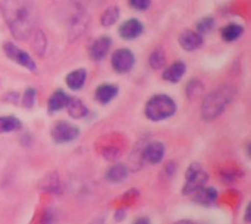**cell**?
I'll return each instance as SVG.
<instances>
[{
    "label": "cell",
    "instance_id": "1",
    "mask_svg": "<svg viewBox=\"0 0 251 224\" xmlns=\"http://www.w3.org/2000/svg\"><path fill=\"white\" fill-rule=\"evenodd\" d=\"M1 12L13 37L18 40H25L31 35L35 25V13L26 1L3 0Z\"/></svg>",
    "mask_w": 251,
    "mask_h": 224
},
{
    "label": "cell",
    "instance_id": "2",
    "mask_svg": "<svg viewBox=\"0 0 251 224\" xmlns=\"http://www.w3.org/2000/svg\"><path fill=\"white\" fill-rule=\"evenodd\" d=\"M235 92L237 90L232 85H222L212 91L201 104V117L204 120L216 119L231 104V101L235 97Z\"/></svg>",
    "mask_w": 251,
    "mask_h": 224
},
{
    "label": "cell",
    "instance_id": "3",
    "mask_svg": "<svg viewBox=\"0 0 251 224\" xmlns=\"http://www.w3.org/2000/svg\"><path fill=\"white\" fill-rule=\"evenodd\" d=\"M144 112L150 120L159 122V120H165L168 117H172L176 112V104L171 97H168L165 94H159V95L151 97L147 101Z\"/></svg>",
    "mask_w": 251,
    "mask_h": 224
},
{
    "label": "cell",
    "instance_id": "4",
    "mask_svg": "<svg viewBox=\"0 0 251 224\" xmlns=\"http://www.w3.org/2000/svg\"><path fill=\"white\" fill-rule=\"evenodd\" d=\"M185 178H187V183H185V188H184V194H193L197 189L204 186L209 176L199 163H193L188 167Z\"/></svg>",
    "mask_w": 251,
    "mask_h": 224
},
{
    "label": "cell",
    "instance_id": "5",
    "mask_svg": "<svg viewBox=\"0 0 251 224\" xmlns=\"http://www.w3.org/2000/svg\"><path fill=\"white\" fill-rule=\"evenodd\" d=\"M3 51H4V54L10 60H13L15 63L24 66L25 69H29V70H35L37 69L35 62L32 60V57L26 51H24L22 48L16 47L13 43H4L3 44Z\"/></svg>",
    "mask_w": 251,
    "mask_h": 224
},
{
    "label": "cell",
    "instance_id": "6",
    "mask_svg": "<svg viewBox=\"0 0 251 224\" xmlns=\"http://www.w3.org/2000/svg\"><path fill=\"white\" fill-rule=\"evenodd\" d=\"M78 135H79V129L68 122H57L51 129V138L57 144L71 142L75 138H78Z\"/></svg>",
    "mask_w": 251,
    "mask_h": 224
},
{
    "label": "cell",
    "instance_id": "7",
    "mask_svg": "<svg viewBox=\"0 0 251 224\" xmlns=\"http://www.w3.org/2000/svg\"><path fill=\"white\" fill-rule=\"evenodd\" d=\"M135 56L129 48H119L112 54V66L118 73H126L132 69Z\"/></svg>",
    "mask_w": 251,
    "mask_h": 224
},
{
    "label": "cell",
    "instance_id": "8",
    "mask_svg": "<svg viewBox=\"0 0 251 224\" xmlns=\"http://www.w3.org/2000/svg\"><path fill=\"white\" fill-rule=\"evenodd\" d=\"M179 44L184 50L187 51H194L203 44V35L199 34L197 31L187 29L179 35Z\"/></svg>",
    "mask_w": 251,
    "mask_h": 224
},
{
    "label": "cell",
    "instance_id": "9",
    "mask_svg": "<svg viewBox=\"0 0 251 224\" xmlns=\"http://www.w3.org/2000/svg\"><path fill=\"white\" fill-rule=\"evenodd\" d=\"M143 157L150 164L160 163L163 160V157H165V145L162 142H159V141H154V142L147 144L146 148H144Z\"/></svg>",
    "mask_w": 251,
    "mask_h": 224
},
{
    "label": "cell",
    "instance_id": "10",
    "mask_svg": "<svg viewBox=\"0 0 251 224\" xmlns=\"http://www.w3.org/2000/svg\"><path fill=\"white\" fill-rule=\"evenodd\" d=\"M144 26L138 19H128L119 28V35L125 40H134L141 35Z\"/></svg>",
    "mask_w": 251,
    "mask_h": 224
},
{
    "label": "cell",
    "instance_id": "11",
    "mask_svg": "<svg viewBox=\"0 0 251 224\" xmlns=\"http://www.w3.org/2000/svg\"><path fill=\"white\" fill-rule=\"evenodd\" d=\"M112 47V40L109 37H100L94 40V43L90 47V56L93 60H101L110 50Z\"/></svg>",
    "mask_w": 251,
    "mask_h": 224
},
{
    "label": "cell",
    "instance_id": "12",
    "mask_svg": "<svg viewBox=\"0 0 251 224\" xmlns=\"http://www.w3.org/2000/svg\"><path fill=\"white\" fill-rule=\"evenodd\" d=\"M194 195V201L200 205H204V207H209V205H213L218 200V192L216 189L213 188H200L197 189L196 192H193Z\"/></svg>",
    "mask_w": 251,
    "mask_h": 224
},
{
    "label": "cell",
    "instance_id": "13",
    "mask_svg": "<svg viewBox=\"0 0 251 224\" xmlns=\"http://www.w3.org/2000/svg\"><path fill=\"white\" fill-rule=\"evenodd\" d=\"M187 66L184 62H174L163 70V79L168 82H179L181 78L185 75Z\"/></svg>",
    "mask_w": 251,
    "mask_h": 224
},
{
    "label": "cell",
    "instance_id": "14",
    "mask_svg": "<svg viewBox=\"0 0 251 224\" xmlns=\"http://www.w3.org/2000/svg\"><path fill=\"white\" fill-rule=\"evenodd\" d=\"M118 94V87L112 85V84H103L97 88L96 91V98L99 103L101 104H107L109 101H112Z\"/></svg>",
    "mask_w": 251,
    "mask_h": 224
},
{
    "label": "cell",
    "instance_id": "15",
    "mask_svg": "<svg viewBox=\"0 0 251 224\" xmlns=\"http://www.w3.org/2000/svg\"><path fill=\"white\" fill-rule=\"evenodd\" d=\"M85 79H87V72L84 69H76V70H72L71 73H68V76H66V85L71 90L78 91V90H81L84 87Z\"/></svg>",
    "mask_w": 251,
    "mask_h": 224
},
{
    "label": "cell",
    "instance_id": "16",
    "mask_svg": "<svg viewBox=\"0 0 251 224\" xmlns=\"http://www.w3.org/2000/svg\"><path fill=\"white\" fill-rule=\"evenodd\" d=\"M66 109H68L69 116L74 117V119H81V117L88 114L87 106L81 100H78V98H69V101L66 104Z\"/></svg>",
    "mask_w": 251,
    "mask_h": 224
},
{
    "label": "cell",
    "instance_id": "17",
    "mask_svg": "<svg viewBox=\"0 0 251 224\" xmlns=\"http://www.w3.org/2000/svg\"><path fill=\"white\" fill-rule=\"evenodd\" d=\"M87 23H88V16L84 15V13L76 15V16L72 19V25H71V31H69V34H71V37H69L71 41L75 40V38H78V37L84 32V29L87 28Z\"/></svg>",
    "mask_w": 251,
    "mask_h": 224
},
{
    "label": "cell",
    "instance_id": "18",
    "mask_svg": "<svg viewBox=\"0 0 251 224\" xmlns=\"http://www.w3.org/2000/svg\"><path fill=\"white\" fill-rule=\"evenodd\" d=\"M68 101H69V97L63 91H56L49 100V112L53 113V112L62 110L63 107H66Z\"/></svg>",
    "mask_w": 251,
    "mask_h": 224
},
{
    "label": "cell",
    "instance_id": "19",
    "mask_svg": "<svg viewBox=\"0 0 251 224\" xmlns=\"http://www.w3.org/2000/svg\"><path fill=\"white\" fill-rule=\"evenodd\" d=\"M243 32H244V28L241 25H238V23H229V25H226L222 29V38L225 41L231 43V41L238 40L243 35Z\"/></svg>",
    "mask_w": 251,
    "mask_h": 224
},
{
    "label": "cell",
    "instance_id": "20",
    "mask_svg": "<svg viewBox=\"0 0 251 224\" xmlns=\"http://www.w3.org/2000/svg\"><path fill=\"white\" fill-rule=\"evenodd\" d=\"M106 178H107V180H110L113 183H119L128 178V169L122 164H116L112 169H109Z\"/></svg>",
    "mask_w": 251,
    "mask_h": 224
},
{
    "label": "cell",
    "instance_id": "21",
    "mask_svg": "<svg viewBox=\"0 0 251 224\" xmlns=\"http://www.w3.org/2000/svg\"><path fill=\"white\" fill-rule=\"evenodd\" d=\"M21 129V120L13 116H1L0 117V134L13 132Z\"/></svg>",
    "mask_w": 251,
    "mask_h": 224
},
{
    "label": "cell",
    "instance_id": "22",
    "mask_svg": "<svg viewBox=\"0 0 251 224\" xmlns=\"http://www.w3.org/2000/svg\"><path fill=\"white\" fill-rule=\"evenodd\" d=\"M118 19H119V7L118 6H110L103 12L101 18H100V22H101L103 26H112Z\"/></svg>",
    "mask_w": 251,
    "mask_h": 224
},
{
    "label": "cell",
    "instance_id": "23",
    "mask_svg": "<svg viewBox=\"0 0 251 224\" xmlns=\"http://www.w3.org/2000/svg\"><path fill=\"white\" fill-rule=\"evenodd\" d=\"M166 65V56L162 48H157L151 53L150 56V66L153 69H160Z\"/></svg>",
    "mask_w": 251,
    "mask_h": 224
},
{
    "label": "cell",
    "instance_id": "24",
    "mask_svg": "<svg viewBox=\"0 0 251 224\" xmlns=\"http://www.w3.org/2000/svg\"><path fill=\"white\" fill-rule=\"evenodd\" d=\"M203 90L204 88H203L201 82L197 81V79H194V81H191L187 85V95H188V98L194 100V98H197V97H200L203 94Z\"/></svg>",
    "mask_w": 251,
    "mask_h": 224
},
{
    "label": "cell",
    "instance_id": "25",
    "mask_svg": "<svg viewBox=\"0 0 251 224\" xmlns=\"http://www.w3.org/2000/svg\"><path fill=\"white\" fill-rule=\"evenodd\" d=\"M34 50L38 53V56H43L44 54V50H46V37H44V32L37 29L35 31V37H34Z\"/></svg>",
    "mask_w": 251,
    "mask_h": 224
},
{
    "label": "cell",
    "instance_id": "26",
    "mask_svg": "<svg viewBox=\"0 0 251 224\" xmlns=\"http://www.w3.org/2000/svg\"><path fill=\"white\" fill-rule=\"evenodd\" d=\"M215 28V19L213 18H203L197 23V32L199 34H209Z\"/></svg>",
    "mask_w": 251,
    "mask_h": 224
},
{
    "label": "cell",
    "instance_id": "27",
    "mask_svg": "<svg viewBox=\"0 0 251 224\" xmlns=\"http://www.w3.org/2000/svg\"><path fill=\"white\" fill-rule=\"evenodd\" d=\"M35 103V90L34 88H26L24 97H22V104L25 109H31Z\"/></svg>",
    "mask_w": 251,
    "mask_h": 224
},
{
    "label": "cell",
    "instance_id": "28",
    "mask_svg": "<svg viewBox=\"0 0 251 224\" xmlns=\"http://www.w3.org/2000/svg\"><path fill=\"white\" fill-rule=\"evenodd\" d=\"M128 1L137 10H146V9H149L150 7V3H151V0H128Z\"/></svg>",
    "mask_w": 251,
    "mask_h": 224
},
{
    "label": "cell",
    "instance_id": "29",
    "mask_svg": "<svg viewBox=\"0 0 251 224\" xmlns=\"http://www.w3.org/2000/svg\"><path fill=\"white\" fill-rule=\"evenodd\" d=\"M134 224H150V222H149V219H146V217H141V219H138L137 222Z\"/></svg>",
    "mask_w": 251,
    "mask_h": 224
},
{
    "label": "cell",
    "instance_id": "30",
    "mask_svg": "<svg viewBox=\"0 0 251 224\" xmlns=\"http://www.w3.org/2000/svg\"><path fill=\"white\" fill-rule=\"evenodd\" d=\"M250 207L247 208V214H246V222H250Z\"/></svg>",
    "mask_w": 251,
    "mask_h": 224
},
{
    "label": "cell",
    "instance_id": "31",
    "mask_svg": "<svg viewBox=\"0 0 251 224\" xmlns=\"http://www.w3.org/2000/svg\"><path fill=\"white\" fill-rule=\"evenodd\" d=\"M176 224H194L193 222H188V220H185V222H181V223H176Z\"/></svg>",
    "mask_w": 251,
    "mask_h": 224
}]
</instances>
